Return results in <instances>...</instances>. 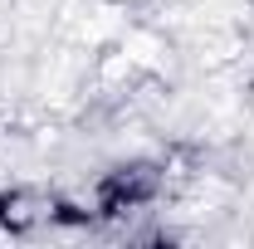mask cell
I'll return each mask as SVG.
<instances>
[{"mask_svg": "<svg viewBox=\"0 0 254 249\" xmlns=\"http://www.w3.org/2000/svg\"><path fill=\"white\" fill-rule=\"evenodd\" d=\"M157 166H118L103 190H98V205L103 210H127V205H142V200H152L157 195Z\"/></svg>", "mask_w": 254, "mask_h": 249, "instance_id": "obj_1", "label": "cell"}, {"mask_svg": "<svg viewBox=\"0 0 254 249\" xmlns=\"http://www.w3.org/2000/svg\"><path fill=\"white\" fill-rule=\"evenodd\" d=\"M44 220H54V200H49V195H34V190H10V195H0V225H5V230H34V225H44Z\"/></svg>", "mask_w": 254, "mask_h": 249, "instance_id": "obj_2", "label": "cell"}]
</instances>
